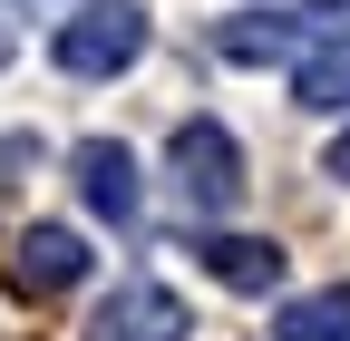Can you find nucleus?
Returning a JSON list of instances; mask_svg holds the SVG:
<instances>
[{"instance_id":"f257e3e1","label":"nucleus","mask_w":350,"mask_h":341,"mask_svg":"<svg viewBox=\"0 0 350 341\" xmlns=\"http://www.w3.org/2000/svg\"><path fill=\"white\" fill-rule=\"evenodd\" d=\"M165 176H175V205H195V215H234L243 205V137L214 117H185L165 137Z\"/></svg>"},{"instance_id":"f03ea898","label":"nucleus","mask_w":350,"mask_h":341,"mask_svg":"<svg viewBox=\"0 0 350 341\" xmlns=\"http://www.w3.org/2000/svg\"><path fill=\"white\" fill-rule=\"evenodd\" d=\"M49 59H59V78H117V68H137L146 59V10L137 0H78V10L59 20V39H49Z\"/></svg>"},{"instance_id":"7ed1b4c3","label":"nucleus","mask_w":350,"mask_h":341,"mask_svg":"<svg viewBox=\"0 0 350 341\" xmlns=\"http://www.w3.org/2000/svg\"><path fill=\"white\" fill-rule=\"evenodd\" d=\"M195 312H185V292H165V283H117L98 312H88V341H185Z\"/></svg>"},{"instance_id":"20e7f679","label":"nucleus","mask_w":350,"mask_h":341,"mask_svg":"<svg viewBox=\"0 0 350 341\" xmlns=\"http://www.w3.org/2000/svg\"><path fill=\"white\" fill-rule=\"evenodd\" d=\"M68 186H78V205L98 225H137L146 215V186H137V156H126L117 137H88L78 156H68Z\"/></svg>"},{"instance_id":"39448f33","label":"nucleus","mask_w":350,"mask_h":341,"mask_svg":"<svg viewBox=\"0 0 350 341\" xmlns=\"http://www.w3.org/2000/svg\"><path fill=\"white\" fill-rule=\"evenodd\" d=\"M88 264H98V253H88V234H78V225H29V234L10 244V283H20V292H39V303H49V292H78V283H88Z\"/></svg>"},{"instance_id":"423d86ee","label":"nucleus","mask_w":350,"mask_h":341,"mask_svg":"<svg viewBox=\"0 0 350 341\" xmlns=\"http://www.w3.org/2000/svg\"><path fill=\"white\" fill-rule=\"evenodd\" d=\"M292 108H312V117L350 108V29H321L312 49L292 59Z\"/></svg>"},{"instance_id":"0eeeda50","label":"nucleus","mask_w":350,"mask_h":341,"mask_svg":"<svg viewBox=\"0 0 350 341\" xmlns=\"http://www.w3.org/2000/svg\"><path fill=\"white\" fill-rule=\"evenodd\" d=\"M204 273L224 292H282V244H262V234H204Z\"/></svg>"},{"instance_id":"6e6552de","label":"nucleus","mask_w":350,"mask_h":341,"mask_svg":"<svg viewBox=\"0 0 350 341\" xmlns=\"http://www.w3.org/2000/svg\"><path fill=\"white\" fill-rule=\"evenodd\" d=\"M273 341H350V283H331V292H301V303H282Z\"/></svg>"},{"instance_id":"1a4fd4ad","label":"nucleus","mask_w":350,"mask_h":341,"mask_svg":"<svg viewBox=\"0 0 350 341\" xmlns=\"http://www.w3.org/2000/svg\"><path fill=\"white\" fill-rule=\"evenodd\" d=\"M29 166H39V137H0V186H20Z\"/></svg>"},{"instance_id":"9d476101","label":"nucleus","mask_w":350,"mask_h":341,"mask_svg":"<svg viewBox=\"0 0 350 341\" xmlns=\"http://www.w3.org/2000/svg\"><path fill=\"white\" fill-rule=\"evenodd\" d=\"M321 176H340V186H350V137H331V156H321Z\"/></svg>"},{"instance_id":"9b49d317","label":"nucleus","mask_w":350,"mask_h":341,"mask_svg":"<svg viewBox=\"0 0 350 341\" xmlns=\"http://www.w3.org/2000/svg\"><path fill=\"white\" fill-rule=\"evenodd\" d=\"M20 10H78V0H20Z\"/></svg>"}]
</instances>
